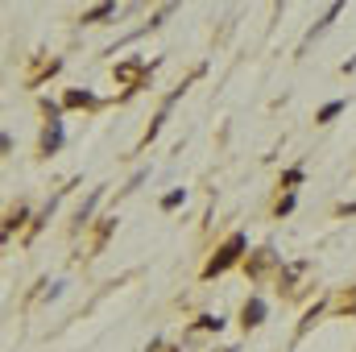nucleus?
<instances>
[{
	"label": "nucleus",
	"mask_w": 356,
	"mask_h": 352,
	"mask_svg": "<svg viewBox=\"0 0 356 352\" xmlns=\"http://www.w3.org/2000/svg\"><path fill=\"white\" fill-rule=\"evenodd\" d=\"M241 249H245V237H241V232H236V237H228V245H224V249L216 253V262L207 265L203 273H207V278H216V273H224L228 265L236 262V253H241Z\"/></svg>",
	"instance_id": "f257e3e1"
},
{
	"label": "nucleus",
	"mask_w": 356,
	"mask_h": 352,
	"mask_svg": "<svg viewBox=\"0 0 356 352\" xmlns=\"http://www.w3.org/2000/svg\"><path fill=\"white\" fill-rule=\"evenodd\" d=\"M266 319V303L261 298H249L245 303V328H253V323H261Z\"/></svg>",
	"instance_id": "f03ea898"
},
{
	"label": "nucleus",
	"mask_w": 356,
	"mask_h": 352,
	"mask_svg": "<svg viewBox=\"0 0 356 352\" xmlns=\"http://www.w3.org/2000/svg\"><path fill=\"white\" fill-rule=\"evenodd\" d=\"M58 145H63V129H58V125H54V129H50V133H46V154H54V150H58Z\"/></svg>",
	"instance_id": "7ed1b4c3"
},
{
	"label": "nucleus",
	"mask_w": 356,
	"mask_h": 352,
	"mask_svg": "<svg viewBox=\"0 0 356 352\" xmlns=\"http://www.w3.org/2000/svg\"><path fill=\"white\" fill-rule=\"evenodd\" d=\"M95 203H99V191H91V199L83 203V207H79V224H83V220L91 216V207H95Z\"/></svg>",
	"instance_id": "20e7f679"
},
{
	"label": "nucleus",
	"mask_w": 356,
	"mask_h": 352,
	"mask_svg": "<svg viewBox=\"0 0 356 352\" xmlns=\"http://www.w3.org/2000/svg\"><path fill=\"white\" fill-rule=\"evenodd\" d=\"M340 108H344V104H340V99H336V104H327V108H323V112H319V120H332V116H340Z\"/></svg>",
	"instance_id": "39448f33"
},
{
	"label": "nucleus",
	"mask_w": 356,
	"mask_h": 352,
	"mask_svg": "<svg viewBox=\"0 0 356 352\" xmlns=\"http://www.w3.org/2000/svg\"><path fill=\"white\" fill-rule=\"evenodd\" d=\"M108 13H112V4H99V8H91L83 21H99V17H108Z\"/></svg>",
	"instance_id": "423d86ee"
},
{
	"label": "nucleus",
	"mask_w": 356,
	"mask_h": 352,
	"mask_svg": "<svg viewBox=\"0 0 356 352\" xmlns=\"http://www.w3.org/2000/svg\"><path fill=\"white\" fill-rule=\"evenodd\" d=\"M67 104H91V95H88V91H71V95H67Z\"/></svg>",
	"instance_id": "0eeeda50"
},
{
	"label": "nucleus",
	"mask_w": 356,
	"mask_h": 352,
	"mask_svg": "<svg viewBox=\"0 0 356 352\" xmlns=\"http://www.w3.org/2000/svg\"><path fill=\"white\" fill-rule=\"evenodd\" d=\"M178 203H182V191H175V195H166V199H162V207H166V211H170V207H178Z\"/></svg>",
	"instance_id": "6e6552de"
}]
</instances>
